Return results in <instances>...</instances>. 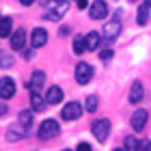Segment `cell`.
<instances>
[{"mask_svg": "<svg viewBox=\"0 0 151 151\" xmlns=\"http://www.w3.org/2000/svg\"><path fill=\"white\" fill-rule=\"evenodd\" d=\"M129 2H136V0H129Z\"/></svg>", "mask_w": 151, "mask_h": 151, "instance_id": "33", "label": "cell"}, {"mask_svg": "<svg viewBox=\"0 0 151 151\" xmlns=\"http://www.w3.org/2000/svg\"><path fill=\"white\" fill-rule=\"evenodd\" d=\"M138 149H151V142L149 140H140L138 142Z\"/></svg>", "mask_w": 151, "mask_h": 151, "instance_id": "25", "label": "cell"}, {"mask_svg": "<svg viewBox=\"0 0 151 151\" xmlns=\"http://www.w3.org/2000/svg\"><path fill=\"white\" fill-rule=\"evenodd\" d=\"M6 112H9V108H6V106L2 104V101H0V116H4Z\"/></svg>", "mask_w": 151, "mask_h": 151, "instance_id": "29", "label": "cell"}, {"mask_svg": "<svg viewBox=\"0 0 151 151\" xmlns=\"http://www.w3.org/2000/svg\"><path fill=\"white\" fill-rule=\"evenodd\" d=\"M60 116H63L65 121H76V119H80V116H82V106L78 104V101H69V104L63 108Z\"/></svg>", "mask_w": 151, "mask_h": 151, "instance_id": "4", "label": "cell"}, {"mask_svg": "<svg viewBox=\"0 0 151 151\" xmlns=\"http://www.w3.org/2000/svg\"><path fill=\"white\" fill-rule=\"evenodd\" d=\"M78 149H80V151H91V145H86V142H80Z\"/></svg>", "mask_w": 151, "mask_h": 151, "instance_id": "28", "label": "cell"}, {"mask_svg": "<svg viewBox=\"0 0 151 151\" xmlns=\"http://www.w3.org/2000/svg\"><path fill=\"white\" fill-rule=\"evenodd\" d=\"M24 58H26V60L35 58V52H32V50H24Z\"/></svg>", "mask_w": 151, "mask_h": 151, "instance_id": "26", "label": "cell"}, {"mask_svg": "<svg viewBox=\"0 0 151 151\" xmlns=\"http://www.w3.org/2000/svg\"><path fill=\"white\" fill-rule=\"evenodd\" d=\"M13 32V19L11 17H2L0 19V37H9Z\"/></svg>", "mask_w": 151, "mask_h": 151, "instance_id": "19", "label": "cell"}, {"mask_svg": "<svg viewBox=\"0 0 151 151\" xmlns=\"http://www.w3.org/2000/svg\"><path fill=\"white\" fill-rule=\"evenodd\" d=\"M145 2H147V4H149V9H151V0H145Z\"/></svg>", "mask_w": 151, "mask_h": 151, "instance_id": "32", "label": "cell"}, {"mask_svg": "<svg viewBox=\"0 0 151 151\" xmlns=\"http://www.w3.org/2000/svg\"><path fill=\"white\" fill-rule=\"evenodd\" d=\"M71 47H73V52H76V54L80 56V54L86 50V39H84V37H76V39H73V45H71Z\"/></svg>", "mask_w": 151, "mask_h": 151, "instance_id": "20", "label": "cell"}, {"mask_svg": "<svg viewBox=\"0 0 151 151\" xmlns=\"http://www.w3.org/2000/svg\"><path fill=\"white\" fill-rule=\"evenodd\" d=\"M97 106H99V99L95 97V95H88V97H86V108H84V110L95 112V110H97Z\"/></svg>", "mask_w": 151, "mask_h": 151, "instance_id": "21", "label": "cell"}, {"mask_svg": "<svg viewBox=\"0 0 151 151\" xmlns=\"http://www.w3.org/2000/svg\"><path fill=\"white\" fill-rule=\"evenodd\" d=\"M142 84L140 82H134L132 84V91H129V104H138V101L142 99Z\"/></svg>", "mask_w": 151, "mask_h": 151, "instance_id": "15", "label": "cell"}, {"mask_svg": "<svg viewBox=\"0 0 151 151\" xmlns=\"http://www.w3.org/2000/svg\"><path fill=\"white\" fill-rule=\"evenodd\" d=\"M67 13V4L65 2H60L56 9H52V11H45V19H60Z\"/></svg>", "mask_w": 151, "mask_h": 151, "instance_id": "16", "label": "cell"}, {"mask_svg": "<svg viewBox=\"0 0 151 151\" xmlns=\"http://www.w3.org/2000/svg\"><path fill=\"white\" fill-rule=\"evenodd\" d=\"M45 104H47V99L41 97V91H30V106H32L35 112L45 110Z\"/></svg>", "mask_w": 151, "mask_h": 151, "instance_id": "10", "label": "cell"}, {"mask_svg": "<svg viewBox=\"0 0 151 151\" xmlns=\"http://www.w3.org/2000/svg\"><path fill=\"white\" fill-rule=\"evenodd\" d=\"M88 15H91V19H104L108 15V4L104 0H95L88 9Z\"/></svg>", "mask_w": 151, "mask_h": 151, "instance_id": "5", "label": "cell"}, {"mask_svg": "<svg viewBox=\"0 0 151 151\" xmlns=\"http://www.w3.org/2000/svg\"><path fill=\"white\" fill-rule=\"evenodd\" d=\"M24 43H26V30L19 28V30H15L11 35V47H13V50H22Z\"/></svg>", "mask_w": 151, "mask_h": 151, "instance_id": "13", "label": "cell"}, {"mask_svg": "<svg viewBox=\"0 0 151 151\" xmlns=\"http://www.w3.org/2000/svg\"><path fill=\"white\" fill-rule=\"evenodd\" d=\"M43 84H45V73L43 71H32V78L26 82V86L30 91H43Z\"/></svg>", "mask_w": 151, "mask_h": 151, "instance_id": "8", "label": "cell"}, {"mask_svg": "<svg viewBox=\"0 0 151 151\" xmlns=\"http://www.w3.org/2000/svg\"><path fill=\"white\" fill-rule=\"evenodd\" d=\"M19 2H22V4H32L35 0H19Z\"/></svg>", "mask_w": 151, "mask_h": 151, "instance_id": "30", "label": "cell"}, {"mask_svg": "<svg viewBox=\"0 0 151 151\" xmlns=\"http://www.w3.org/2000/svg\"><path fill=\"white\" fill-rule=\"evenodd\" d=\"M54 2H56V4H60V2H65V0H54Z\"/></svg>", "mask_w": 151, "mask_h": 151, "instance_id": "31", "label": "cell"}, {"mask_svg": "<svg viewBox=\"0 0 151 151\" xmlns=\"http://www.w3.org/2000/svg\"><path fill=\"white\" fill-rule=\"evenodd\" d=\"M125 149H138V140L132 138V136H127L125 138Z\"/></svg>", "mask_w": 151, "mask_h": 151, "instance_id": "23", "label": "cell"}, {"mask_svg": "<svg viewBox=\"0 0 151 151\" xmlns=\"http://www.w3.org/2000/svg\"><path fill=\"white\" fill-rule=\"evenodd\" d=\"M19 123H22V125H26V127H30V123H32V112L22 110V112H19Z\"/></svg>", "mask_w": 151, "mask_h": 151, "instance_id": "22", "label": "cell"}, {"mask_svg": "<svg viewBox=\"0 0 151 151\" xmlns=\"http://www.w3.org/2000/svg\"><path fill=\"white\" fill-rule=\"evenodd\" d=\"M147 110L145 108H138L134 114H132V127H134V132H142L145 129V125H147Z\"/></svg>", "mask_w": 151, "mask_h": 151, "instance_id": "6", "label": "cell"}, {"mask_svg": "<svg viewBox=\"0 0 151 151\" xmlns=\"http://www.w3.org/2000/svg\"><path fill=\"white\" fill-rule=\"evenodd\" d=\"M73 2L78 4V9H86V6H88V4H86V0H73Z\"/></svg>", "mask_w": 151, "mask_h": 151, "instance_id": "27", "label": "cell"}, {"mask_svg": "<svg viewBox=\"0 0 151 151\" xmlns=\"http://www.w3.org/2000/svg\"><path fill=\"white\" fill-rule=\"evenodd\" d=\"M26 132H28V127L22 125V123H17V125H13V129L6 132V138L9 140H17V138H22V136H26Z\"/></svg>", "mask_w": 151, "mask_h": 151, "instance_id": "14", "label": "cell"}, {"mask_svg": "<svg viewBox=\"0 0 151 151\" xmlns=\"http://www.w3.org/2000/svg\"><path fill=\"white\" fill-rule=\"evenodd\" d=\"M119 32H121V24L119 22H108L104 26V37H106V41L116 39V37H119Z\"/></svg>", "mask_w": 151, "mask_h": 151, "instance_id": "12", "label": "cell"}, {"mask_svg": "<svg viewBox=\"0 0 151 151\" xmlns=\"http://www.w3.org/2000/svg\"><path fill=\"white\" fill-rule=\"evenodd\" d=\"M13 95H15V82L11 78H0V97L11 99Z\"/></svg>", "mask_w": 151, "mask_h": 151, "instance_id": "7", "label": "cell"}, {"mask_svg": "<svg viewBox=\"0 0 151 151\" xmlns=\"http://www.w3.org/2000/svg\"><path fill=\"white\" fill-rule=\"evenodd\" d=\"M93 78V67L88 63H78L76 65V82L78 84H88Z\"/></svg>", "mask_w": 151, "mask_h": 151, "instance_id": "3", "label": "cell"}, {"mask_svg": "<svg viewBox=\"0 0 151 151\" xmlns=\"http://www.w3.org/2000/svg\"><path fill=\"white\" fill-rule=\"evenodd\" d=\"M0 19H2V17H0Z\"/></svg>", "mask_w": 151, "mask_h": 151, "instance_id": "34", "label": "cell"}, {"mask_svg": "<svg viewBox=\"0 0 151 151\" xmlns=\"http://www.w3.org/2000/svg\"><path fill=\"white\" fill-rule=\"evenodd\" d=\"M136 22H138L140 26H145V24L149 22V4H147V2L138 6V13H136Z\"/></svg>", "mask_w": 151, "mask_h": 151, "instance_id": "17", "label": "cell"}, {"mask_svg": "<svg viewBox=\"0 0 151 151\" xmlns=\"http://www.w3.org/2000/svg\"><path fill=\"white\" fill-rule=\"evenodd\" d=\"M112 56H114V54H112L110 50H104V52H101V60H110Z\"/></svg>", "mask_w": 151, "mask_h": 151, "instance_id": "24", "label": "cell"}, {"mask_svg": "<svg viewBox=\"0 0 151 151\" xmlns=\"http://www.w3.org/2000/svg\"><path fill=\"white\" fill-rule=\"evenodd\" d=\"M86 39V50H95V47H99V43H101V37H99V32H88V35L84 37Z\"/></svg>", "mask_w": 151, "mask_h": 151, "instance_id": "18", "label": "cell"}, {"mask_svg": "<svg viewBox=\"0 0 151 151\" xmlns=\"http://www.w3.org/2000/svg\"><path fill=\"white\" fill-rule=\"evenodd\" d=\"M58 134H60V125L54 119H47V121L41 123V127H39V138L41 140H50V138H54V136H58Z\"/></svg>", "mask_w": 151, "mask_h": 151, "instance_id": "1", "label": "cell"}, {"mask_svg": "<svg viewBox=\"0 0 151 151\" xmlns=\"http://www.w3.org/2000/svg\"><path fill=\"white\" fill-rule=\"evenodd\" d=\"M45 41H47V32L43 28H35L30 32V45L32 47H41V45H45Z\"/></svg>", "mask_w": 151, "mask_h": 151, "instance_id": "9", "label": "cell"}, {"mask_svg": "<svg viewBox=\"0 0 151 151\" xmlns=\"http://www.w3.org/2000/svg\"><path fill=\"white\" fill-rule=\"evenodd\" d=\"M45 99H47V104H60V101H63V88L60 86H50L45 91Z\"/></svg>", "mask_w": 151, "mask_h": 151, "instance_id": "11", "label": "cell"}, {"mask_svg": "<svg viewBox=\"0 0 151 151\" xmlns=\"http://www.w3.org/2000/svg\"><path fill=\"white\" fill-rule=\"evenodd\" d=\"M91 132H93V136H95V140H97V142H106L108 134H110V121H108V119L95 121L91 125Z\"/></svg>", "mask_w": 151, "mask_h": 151, "instance_id": "2", "label": "cell"}]
</instances>
